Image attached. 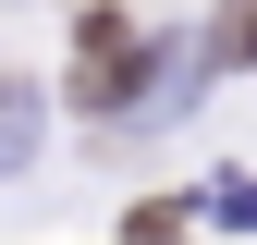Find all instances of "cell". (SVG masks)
<instances>
[{"mask_svg":"<svg viewBox=\"0 0 257 245\" xmlns=\"http://www.w3.org/2000/svg\"><path fill=\"white\" fill-rule=\"evenodd\" d=\"M147 98V37H135V25H122V13H86V61H74V110H135Z\"/></svg>","mask_w":257,"mask_h":245,"instance_id":"obj_1","label":"cell"},{"mask_svg":"<svg viewBox=\"0 0 257 245\" xmlns=\"http://www.w3.org/2000/svg\"><path fill=\"white\" fill-rule=\"evenodd\" d=\"M208 61H220V74H245V61H257V0H220V25H208Z\"/></svg>","mask_w":257,"mask_h":245,"instance_id":"obj_2","label":"cell"}]
</instances>
